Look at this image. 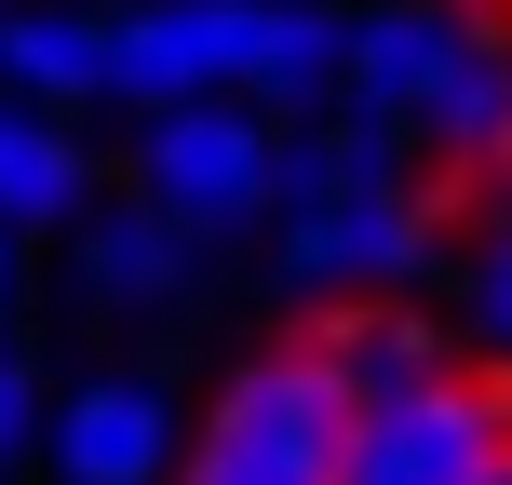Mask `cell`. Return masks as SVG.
Returning a JSON list of instances; mask_svg holds the SVG:
<instances>
[{
  "instance_id": "cell-13",
  "label": "cell",
  "mask_w": 512,
  "mask_h": 485,
  "mask_svg": "<svg viewBox=\"0 0 512 485\" xmlns=\"http://www.w3.org/2000/svg\"><path fill=\"white\" fill-rule=\"evenodd\" d=\"M81 189H95V149L54 108L0 95V230H54V216H81Z\"/></svg>"
},
{
  "instance_id": "cell-5",
  "label": "cell",
  "mask_w": 512,
  "mask_h": 485,
  "mask_svg": "<svg viewBox=\"0 0 512 485\" xmlns=\"http://www.w3.org/2000/svg\"><path fill=\"white\" fill-rule=\"evenodd\" d=\"M472 54V14L459 0H378V14H351V54H337V108L351 122H432V95L459 81Z\"/></svg>"
},
{
  "instance_id": "cell-14",
  "label": "cell",
  "mask_w": 512,
  "mask_h": 485,
  "mask_svg": "<svg viewBox=\"0 0 512 485\" xmlns=\"http://www.w3.org/2000/svg\"><path fill=\"white\" fill-rule=\"evenodd\" d=\"M189 256H203V230H176L162 203H122V216L81 230V283H95L108 310H149V297H176V283H189Z\"/></svg>"
},
{
  "instance_id": "cell-12",
  "label": "cell",
  "mask_w": 512,
  "mask_h": 485,
  "mask_svg": "<svg viewBox=\"0 0 512 485\" xmlns=\"http://www.w3.org/2000/svg\"><path fill=\"white\" fill-rule=\"evenodd\" d=\"M0 95H27V108H81V95H108V14H81V0L0 14Z\"/></svg>"
},
{
  "instance_id": "cell-19",
  "label": "cell",
  "mask_w": 512,
  "mask_h": 485,
  "mask_svg": "<svg viewBox=\"0 0 512 485\" xmlns=\"http://www.w3.org/2000/svg\"><path fill=\"white\" fill-rule=\"evenodd\" d=\"M81 14H122V0H81Z\"/></svg>"
},
{
  "instance_id": "cell-4",
  "label": "cell",
  "mask_w": 512,
  "mask_h": 485,
  "mask_svg": "<svg viewBox=\"0 0 512 485\" xmlns=\"http://www.w3.org/2000/svg\"><path fill=\"white\" fill-rule=\"evenodd\" d=\"M432 270V189H351V203L283 216V283L310 297H391Z\"/></svg>"
},
{
  "instance_id": "cell-6",
  "label": "cell",
  "mask_w": 512,
  "mask_h": 485,
  "mask_svg": "<svg viewBox=\"0 0 512 485\" xmlns=\"http://www.w3.org/2000/svg\"><path fill=\"white\" fill-rule=\"evenodd\" d=\"M337 54H351V14H324V0H216V95L243 108L337 95Z\"/></svg>"
},
{
  "instance_id": "cell-2",
  "label": "cell",
  "mask_w": 512,
  "mask_h": 485,
  "mask_svg": "<svg viewBox=\"0 0 512 485\" xmlns=\"http://www.w3.org/2000/svg\"><path fill=\"white\" fill-rule=\"evenodd\" d=\"M270 108L243 95H189V108H149V135H135V203H162L176 230H256L270 216Z\"/></svg>"
},
{
  "instance_id": "cell-15",
  "label": "cell",
  "mask_w": 512,
  "mask_h": 485,
  "mask_svg": "<svg viewBox=\"0 0 512 485\" xmlns=\"http://www.w3.org/2000/svg\"><path fill=\"white\" fill-rule=\"evenodd\" d=\"M459 324H472V337H486V351L512 364V230H486V243L459 256Z\"/></svg>"
},
{
  "instance_id": "cell-11",
  "label": "cell",
  "mask_w": 512,
  "mask_h": 485,
  "mask_svg": "<svg viewBox=\"0 0 512 485\" xmlns=\"http://www.w3.org/2000/svg\"><path fill=\"white\" fill-rule=\"evenodd\" d=\"M405 149L418 135L405 122H310V135H283L270 149V216H310V203H351V189H405Z\"/></svg>"
},
{
  "instance_id": "cell-18",
  "label": "cell",
  "mask_w": 512,
  "mask_h": 485,
  "mask_svg": "<svg viewBox=\"0 0 512 485\" xmlns=\"http://www.w3.org/2000/svg\"><path fill=\"white\" fill-rule=\"evenodd\" d=\"M486 485H512V459H486Z\"/></svg>"
},
{
  "instance_id": "cell-10",
  "label": "cell",
  "mask_w": 512,
  "mask_h": 485,
  "mask_svg": "<svg viewBox=\"0 0 512 485\" xmlns=\"http://www.w3.org/2000/svg\"><path fill=\"white\" fill-rule=\"evenodd\" d=\"M418 149H445L459 176L512 189V27H499V14H472V54H459V81L432 95V122H418Z\"/></svg>"
},
{
  "instance_id": "cell-16",
  "label": "cell",
  "mask_w": 512,
  "mask_h": 485,
  "mask_svg": "<svg viewBox=\"0 0 512 485\" xmlns=\"http://www.w3.org/2000/svg\"><path fill=\"white\" fill-rule=\"evenodd\" d=\"M41 445V378H27V351H0V459H27Z\"/></svg>"
},
{
  "instance_id": "cell-7",
  "label": "cell",
  "mask_w": 512,
  "mask_h": 485,
  "mask_svg": "<svg viewBox=\"0 0 512 485\" xmlns=\"http://www.w3.org/2000/svg\"><path fill=\"white\" fill-rule=\"evenodd\" d=\"M54 472L68 485H176V405L149 378H95L54 405Z\"/></svg>"
},
{
  "instance_id": "cell-8",
  "label": "cell",
  "mask_w": 512,
  "mask_h": 485,
  "mask_svg": "<svg viewBox=\"0 0 512 485\" xmlns=\"http://www.w3.org/2000/svg\"><path fill=\"white\" fill-rule=\"evenodd\" d=\"M324 378L351 391V405H405V391H432V378H459V351H445V324L432 310H405V297H351V310H324Z\"/></svg>"
},
{
  "instance_id": "cell-17",
  "label": "cell",
  "mask_w": 512,
  "mask_h": 485,
  "mask_svg": "<svg viewBox=\"0 0 512 485\" xmlns=\"http://www.w3.org/2000/svg\"><path fill=\"white\" fill-rule=\"evenodd\" d=\"M0 297H14V230H0Z\"/></svg>"
},
{
  "instance_id": "cell-3",
  "label": "cell",
  "mask_w": 512,
  "mask_h": 485,
  "mask_svg": "<svg viewBox=\"0 0 512 485\" xmlns=\"http://www.w3.org/2000/svg\"><path fill=\"white\" fill-rule=\"evenodd\" d=\"M486 459H512V391L499 378H432L405 405H351L337 485H486Z\"/></svg>"
},
{
  "instance_id": "cell-1",
  "label": "cell",
  "mask_w": 512,
  "mask_h": 485,
  "mask_svg": "<svg viewBox=\"0 0 512 485\" xmlns=\"http://www.w3.org/2000/svg\"><path fill=\"white\" fill-rule=\"evenodd\" d=\"M337 445H351V391L324 378V351H256L176 445V485H337Z\"/></svg>"
},
{
  "instance_id": "cell-9",
  "label": "cell",
  "mask_w": 512,
  "mask_h": 485,
  "mask_svg": "<svg viewBox=\"0 0 512 485\" xmlns=\"http://www.w3.org/2000/svg\"><path fill=\"white\" fill-rule=\"evenodd\" d=\"M216 95V0H122L108 14V108H189Z\"/></svg>"
}]
</instances>
